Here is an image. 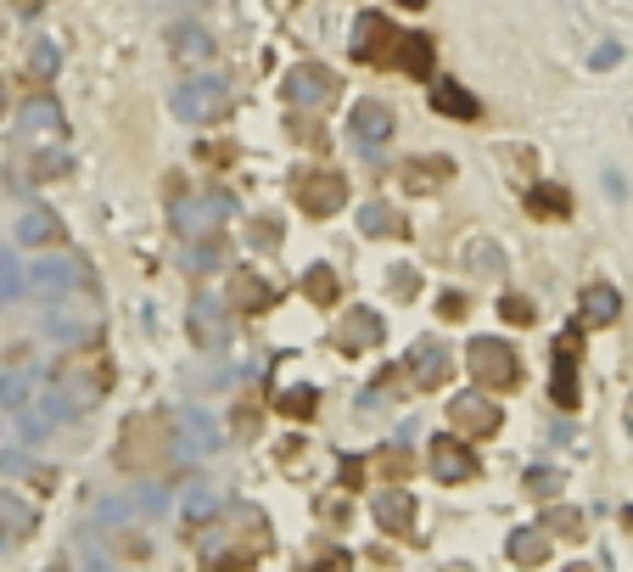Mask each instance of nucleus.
Wrapping results in <instances>:
<instances>
[{
    "label": "nucleus",
    "instance_id": "7ed1b4c3",
    "mask_svg": "<svg viewBox=\"0 0 633 572\" xmlns=\"http://www.w3.org/2000/svg\"><path fill=\"white\" fill-rule=\"evenodd\" d=\"M291 197H298L303 214L325 219V214H336V208L348 203V180L336 174V169H303L298 180H291Z\"/></svg>",
    "mask_w": 633,
    "mask_h": 572
},
{
    "label": "nucleus",
    "instance_id": "393cba45",
    "mask_svg": "<svg viewBox=\"0 0 633 572\" xmlns=\"http://www.w3.org/2000/svg\"><path fill=\"white\" fill-rule=\"evenodd\" d=\"M23 118H28L34 129H62V107H57V102H28Z\"/></svg>",
    "mask_w": 633,
    "mask_h": 572
},
{
    "label": "nucleus",
    "instance_id": "5701e85b",
    "mask_svg": "<svg viewBox=\"0 0 633 572\" xmlns=\"http://www.w3.org/2000/svg\"><path fill=\"white\" fill-rule=\"evenodd\" d=\"M303 293H309L314 304H336V293H343V281H336L331 270H309V275H303Z\"/></svg>",
    "mask_w": 633,
    "mask_h": 572
},
{
    "label": "nucleus",
    "instance_id": "6ab92c4d",
    "mask_svg": "<svg viewBox=\"0 0 633 572\" xmlns=\"http://www.w3.org/2000/svg\"><path fill=\"white\" fill-rule=\"evenodd\" d=\"M393 62H404L410 73H431V39H415V34H399V52H393Z\"/></svg>",
    "mask_w": 633,
    "mask_h": 572
},
{
    "label": "nucleus",
    "instance_id": "b1692460",
    "mask_svg": "<svg viewBox=\"0 0 633 572\" xmlns=\"http://www.w3.org/2000/svg\"><path fill=\"white\" fill-rule=\"evenodd\" d=\"M18 236H23V242H57V236H62V225H57V219H45V214L34 208V214L18 225Z\"/></svg>",
    "mask_w": 633,
    "mask_h": 572
},
{
    "label": "nucleus",
    "instance_id": "f257e3e1",
    "mask_svg": "<svg viewBox=\"0 0 633 572\" xmlns=\"http://www.w3.org/2000/svg\"><path fill=\"white\" fill-rule=\"evenodd\" d=\"M169 449H174V421H169L163 410H152V415H135V421L124 426L118 466H124V471H163Z\"/></svg>",
    "mask_w": 633,
    "mask_h": 572
},
{
    "label": "nucleus",
    "instance_id": "a211bd4d",
    "mask_svg": "<svg viewBox=\"0 0 633 572\" xmlns=\"http://www.w3.org/2000/svg\"><path fill=\"white\" fill-rule=\"evenodd\" d=\"M431 107L449 113V118H482V107L471 102L465 90H454V84H431Z\"/></svg>",
    "mask_w": 633,
    "mask_h": 572
},
{
    "label": "nucleus",
    "instance_id": "4be33fe9",
    "mask_svg": "<svg viewBox=\"0 0 633 572\" xmlns=\"http://www.w3.org/2000/svg\"><path fill=\"white\" fill-rule=\"evenodd\" d=\"M510 556H516L521 567H532V561H544V556H550V528H544V534H516Z\"/></svg>",
    "mask_w": 633,
    "mask_h": 572
},
{
    "label": "nucleus",
    "instance_id": "9b49d317",
    "mask_svg": "<svg viewBox=\"0 0 633 572\" xmlns=\"http://www.w3.org/2000/svg\"><path fill=\"white\" fill-rule=\"evenodd\" d=\"M449 174H454V163H449V158H415V163H404V191L426 197V191H444V185H449Z\"/></svg>",
    "mask_w": 633,
    "mask_h": 572
},
{
    "label": "nucleus",
    "instance_id": "6e6552de",
    "mask_svg": "<svg viewBox=\"0 0 633 572\" xmlns=\"http://www.w3.org/2000/svg\"><path fill=\"white\" fill-rule=\"evenodd\" d=\"M370 511L381 516V528H387V534H415V494H404L399 483H393V489H381V494L370 500Z\"/></svg>",
    "mask_w": 633,
    "mask_h": 572
},
{
    "label": "nucleus",
    "instance_id": "1a4fd4ad",
    "mask_svg": "<svg viewBox=\"0 0 633 572\" xmlns=\"http://www.w3.org/2000/svg\"><path fill=\"white\" fill-rule=\"evenodd\" d=\"M331 343L343 348V354H365V348L381 343V320H376L370 309H354V314H343V325H336Z\"/></svg>",
    "mask_w": 633,
    "mask_h": 572
},
{
    "label": "nucleus",
    "instance_id": "c85d7f7f",
    "mask_svg": "<svg viewBox=\"0 0 633 572\" xmlns=\"http://www.w3.org/2000/svg\"><path fill=\"white\" fill-rule=\"evenodd\" d=\"M280 410H286V415H314V393H309V388H291V393L280 399Z\"/></svg>",
    "mask_w": 633,
    "mask_h": 572
},
{
    "label": "nucleus",
    "instance_id": "0eeeda50",
    "mask_svg": "<svg viewBox=\"0 0 633 572\" xmlns=\"http://www.w3.org/2000/svg\"><path fill=\"white\" fill-rule=\"evenodd\" d=\"M431 471L444 477V483H471L482 466H476V455H471L460 438H437V444H431Z\"/></svg>",
    "mask_w": 633,
    "mask_h": 572
},
{
    "label": "nucleus",
    "instance_id": "bb28decb",
    "mask_svg": "<svg viewBox=\"0 0 633 572\" xmlns=\"http://www.w3.org/2000/svg\"><path fill=\"white\" fill-rule=\"evenodd\" d=\"M544 528H555V539H583V516L577 511H555Z\"/></svg>",
    "mask_w": 633,
    "mask_h": 572
},
{
    "label": "nucleus",
    "instance_id": "9d476101",
    "mask_svg": "<svg viewBox=\"0 0 633 572\" xmlns=\"http://www.w3.org/2000/svg\"><path fill=\"white\" fill-rule=\"evenodd\" d=\"M230 298H235V309L264 314V309L275 304V286H269L264 275H253V270H235V275H230Z\"/></svg>",
    "mask_w": 633,
    "mask_h": 572
},
{
    "label": "nucleus",
    "instance_id": "f03ea898",
    "mask_svg": "<svg viewBox=\"0 0 633 572\" xmlns=\"http://www.w3.org/2000/svg\"><path fill=\"white\" fill-rule=\"evenodd\" d=\"M465 365H471V376H476L488 393H510L516 381H521L516 348H505V343H494V338H476V343L465 348Z\"/></svg>",
    "mask_w": 633,
    "mask_h": 572
},
{
    "label": "nucleus",
    "instance_id": "423d86ee",
    "mask_svg": "<svg viewBox=\"0 0 633 572\" xmlns=\"http://www.w3.org/2000/svg\"><path fill=\"white\" fill-rule=\"evenodd\" d=\"M174 107H180L191 124H208V118H219V113L230 107V95H225V84H214V79H191V90L174 95Z\"/></svg>",
    "mask_w": 633,
    "mask_h": 572
},
{
    "label": "nucleus",
    "instance_id": "c756f323",
    "mask_svg": "<svg viewBox=\"0 0 633 572\" xmlns=\"http://www.w3.org/2000/svg\"><path fill=\"white\" fill-rule=\"evenodd\" d=\"M174 52H180V57H208L214 45H208V39H185V28H180V39H174Z\"/></svg>",
    "mask_w": 633,
    "mask_h": 572
},
{
    "label": "nucleus",
    "instance_id": "dca6fc26",
    "mask_svg": "<svg viewBox=\"0 0 633 572\" xmlns=\"http://www.w3.org/2000/svg\"><path fill=\"white\" fill-rule=\"evenodd\" d=\"M370 471L381 477V483H404V477L415 471V455H410V449H376V455H370Z\"/></svg>",
    "mask_w": 633,
    "mask_h": 572
},
{
    "label": "nucleus",
    "instance_id": "20e7f679",
    "mask_svg": "<svg viewBox=\"0 0 633 572\" xmlns=\"http://www.w3.org/2000/svg\"><path fill=\"white\" fill-rule=\"evenodd\" d=\"M449 421L460 426V438H494L505 426V410H499L494 393H460L449 404Z\"/></svg>",
    "mask_w": 633,
    "mask_h": 572
},
{
    "label": "nucleus",
    "instance_id": "f704fd0d",
    "mask_svg": "<svg viewBox=\"0 0 633 572\" xmlns=\"http://www.w3.org/2000/svg\"><path fill=\"white\" fill-rule=\"evenodd\" d=\"M399 7H426V0H399Z\"/></svg>",
    "mask_w": 633,
    "mask_h": 572
},
{
    "label": "nucleus",
    "instance_id": "cd10ccee",
    "mask_svg": "<svg viewBox=\"0 0 633 572\" xmlns=\"http://www.w3.org/2000/svg\"><path fill=\"white\" fill-rule=\"evenodd\" d=\"M499 314H505L510 325H532V320H539V314H532V304H527V298H505V304H499Z\"/></svg>",
    "mask_w": 633,
    "mask_h": 572
},
{
    "label": "nucleus",
    "instance_id": "72a5a7b5",
    "mask_svg": "<svg viewBox=\"0 0 633 572\" xmlns=\"http://www.w3.org/2000/svg\"><path fill=\"white\" fill-rule=\"evenodd\" d=\"M269 7H280V12H291V7H298V0H269Z\"/></svg>",
    "mask_w": 633,
    "mask_h": 572
},
{
    "label": "nucleus",
    "instance_id": "c9c22d12",
    "mask_svg": "<svg viewBox=\"0 0 633 572\" xmlns=\"http://www.w3.org/2000/svg\"><path fill=\"white\" fill-rule=\"evenodd\" d=\"M0 107H7V95H0Z\"/></svg>",
    "mask_w": 633,
    "mask_h": 572
},
{
    "label": "nucleus",
    "instance_id": "f3484780",
    "mask_svg": "<svg viewBox=\"0 0 633 572\" xmlns=\"http://www.w3.org/2000/svg\"><path fill=\"white\" fill-rule=\"evenodd\" d=\"M354 129H359V140H387V135H393V113H387L381 102H359Z\"/></svg>",
    "mask_w": 633,
    "mask_h": 572
},
{
    "label": "nucleus",
    "instance_id": "473e14b6",
    "mask_svg": "<svg viewBox=\"0 0 633 572\" xmlns=\"http://www.w3.org/2000/svg\"><path fill=\"white\" fill-rule=\"evenodd\" d=\"M18 12H39V0H18Z\"/></svg>",
    "mask_w": 633,
    "mask_h": 572
},
{
    "label": "nucleus",
    "instance_id": "2eb2a0df",
    "mask_svg": "<svg viewBox=\"0 0 633 572\" xmlns=\"http://www.w3.org/2000/svg\"><path fill=\"white\" fill-rule=\"evenodd\" d=\"M527 208H532V219H566L572 197H566L561 185H539V191H527Z\"/></svg>",
    "mask_w": 633,
    "mask_h": 572
},
{
    "label": "nucleus",
    "instance_id": "aec40b11",
    "mask_svg": "<svg viewBox=\"0 0 633 572\" xmlns=\"http://www.w3.org/2000/svg\"><path fill=\"white\" fill-rule=\"evenodd\" d=\"M583 314H589L595 325H611L617 320V293L611 286H589V293H583Z\"/></svg>",
    "mask_w": 633,
    "mask_h": 572
},
{
    "label": "nucleus",
    "instance_id": "39448f33",
    "mask_svg": "<svg viewBox=\"0 0 633 572\" xmlns=\"http://www.w3.org/2000/svg\"><path fill=\"white\" fill-rule=\"evenodd\" d=\"M393 52H399V28L387 23V18H370V12H365L359 28H354V57L387 68V62H393Z\"/></svg>",
    "mask_w": 633,
    "mask_h": 572
},
{
    "label": "nucleus",
    "instance_id": "4468645a",
    "mask_svg": "<svg viewBox=\"0 0 633 572\" xmlns=\"http://www.w3.org/2000/svg\"><path fill=\"white\" fill-rule=\"evenodd\" d=\"M410 376H415V388H437V381L449 376V354L437 348V343H421L410 354Z\"/></svg>",
    "mask_w": 633,
    "mask_h": 572
},
{
    "label": "nucleus",
    "instance_id": "ddd939ff",
    "mask_svg": "<svg viewBox=\"0 0 633 572\" xmlns=\"http://www.w3.org/2000/svg\"><path fill=\"white\" fill-rule=\"evenodd\" d=\"M331 95H336V79L320 68H298L286 79V102H331Z\"/></svg>",
    "mask_w": 633,
    "mask_h": 572
},
{
    "label": "nucleus",
    "instance_id": "2f4dec72",
    "mask_svg": "<svg viewBox=\"0 0 633 572\" xmlns=\"http://www.w3.org/2000/svg\"><path fill=\"white\" fill-rule=\"evenodd\" d=\"M444 320H465V298H460V293L444 298Z\"/></svg>",
    "mask_w": 633,
    "mask_h": 572
},
{
    "label": "nucleus",
    "instance_id": "f8f14e48",
    "mask_svg": "<svg viewBox=\"0 0 633 572\" xmlns=\"http://www.w3.org/2000/svg\"><path fill=\"white\" fill-rule=\"evenodd\" d=\"M577 331H566V338H561V354H555V404L561 410H572L577 404Z\"/></svg>",
    "mask_w": 633,
    "mask_h": 572
},
{
    "label": "nucleus",
    "instance_id": "412c9836",
    "mask_svg": "<svg viewBox=\"0 0 633 572\" xmlns=\"http://www.w3.org/2000/svg\"><path fill=\"white\" fill-rule=\"evenodd\" d=\"M34 528V511L18 505L12 494H0V534H28Z\"/></svg>",
    "mask_w": 633,
    "mask_h": 572
},
{
    "label": "nucleus",
    "instance_id": "7c9ffc66",
    "mask_svg": "<svg viewBox=\"0 0 633 572\" xmlns=\"http://www.w3.org/2000/svg\"><path fill=\"white\" fill-rule=\"evenodd\" d=\"M555 483H561V477H550V471H532V477H527L532 494H555Z\"/></svg>",
    "mask_w": 633,
    "mask_h": 572
},
{
    "label": "nucleus",
    "instance_id": "a878e982",
    "mask_svg": "<svg viewBox=\"0 0 633 572\" xmlns=\"http://www.w3.org/2000/svg\"><path fill=\"white\" fill-rule=\"evenodd\" d=\"M365 230H370V236H404V225L393 219V208H370V214H365Z\"/></svg>",
    "mask_w": 633,
    "mask_h": 572
}]
</instances>
